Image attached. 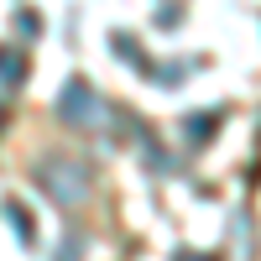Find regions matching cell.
Instances as JSON below:
<instances>
[{
    "instance_id": "5b68a950",
    "label": "cell",
    "mask_w": 261,
    "mask_h": 261,
    "mask_svg": "<svg viewBox=\"0 0 261 261\" xmlns=\"http://www.w3.org/2000/svg\"><path fill=\"white\" fill-rule=\"evenodd\" d=\"M172 261H214V256H199V251H178Z\"/></svg>"
},
{
    "instance_id": "6da1fadb",
    "label": "cell",
    "mask_w": 261,
    "mask_h": 261,
    "mask_svg": "<svg viewBox=\"0 0 261 261\" xmlns=\"http://www.w3.org/2000/svg\"><path fill=\"white\" fill-rule=\"evenodd\" d=\"M84 183H89V172H84L79 162H53V167H42V188H47L58 204H79L84 193H89Z\"/></svg>"
},
{
    "instance_id": "3957f363",
    "label": "cell",
    "mask_w": 261,
    "mask_h": 261,
    "mask_svg": "<svg viewBox=\"0 0 261 261\" xmlns=\"http://www.w3.org/2000/svg\"><path fill=\"white\" fill-rule=\"evenodd\" d=\"M6 220L16 225V241H21V246H32V241H37V230H32V214L21 209L16 199H6Z\"/></svg>"
},
{
    "instance_id": "7a4b0ae2",
    "label": "cell",
    "mask_w": 261,
    "mask_h": 261,
    "mask_svg": "<svg viewBox=\"0 0 261 261\" xmlns=\"http://www.w3.org/2000/svg\"><path fill=\"white\" fill-rule=\"evenodd\" d=\"M58 115L73 120V125H94V120H99V94H94L84 79H73L68 89H63V99H58Z\"/></svg>"
},
{
    "instance_id": "277c9868",
    "label": "cell",
    "mask_w": 261,
    "mask_h": 261,
    "mask_svg": "<svg viewBox=\"0 0 261 261\" xmlns=\"http://www.w3.org/2000/svg\"><path fill=\"white\" fill-rule=\"evenodd\" d=\"M27 79V63H21L16 47H0V84H21Z\"/></svg>"
}]
</instances>
